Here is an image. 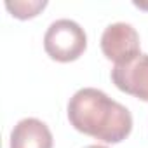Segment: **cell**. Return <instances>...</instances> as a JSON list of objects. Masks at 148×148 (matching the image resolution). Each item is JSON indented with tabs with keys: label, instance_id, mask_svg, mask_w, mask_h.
Segmentation results:
<instances>
[{
	"label": "cell",
	"instance_id": "cell-1",
	"mask_svg": "<svg viewBox=\"0 0 148 148\" xmlns=\"http://www.w3.org/2000/svg\"><path fill=\"white\" fill-rule=\"evenodd\" d=\"M68 120L79 132L120 143L132 131L131 112L96 87L79 89L68 101Z\"/></svg>",
	"mask_w": 148,
	"mask_h": 148
},
{
	"label": "cell",
	"instance_id": "cell-2",
	"mask_svg": "<svg viewBox=\"0 0 148 148\" xmlns=\"http://www.w3.org/2000/svg\"><path fill=\"white\" fill-rule=\"evenodd\" d=\"M87 47V35L84 28L73 19H56L49 25L44 35L45 52L61 63L75 61Z\"/></svg>",
	"mask_w": 148,
	"mask_h": 148
},
{
	"label": "cell",
	"instance_id": "cell-3",
	"mask_svg": "<svg viewBox=\"0 0 148 148\" xmlns=\"http://www.w3.org/2000/svg\"><path fill=\"white\" fill-rule=\"evenodd\" d=\"M101 51L115 64H124L134 59L141 54L136 28L124 21L108 25L101 35Z\"/></svg>",
	"mask_w": 148,
	"mask_h": 148
},
{
	"label": "cell",
	"instance_id": "cell-4",
	"mask_svg": "<svg viewBox=\"0 0 148 148\" xmlns=\"http://www.w3.org/2000/svg\"><path fill=\"white\" fill-rule=\"evenodd\" d=\"M112 80L122 92L148 103V54H139L124 64H115L112 68Z\"/></svg>",
	"mask_w": 148,
	"mask_h": 148
},
{
	"label": "cell",
	"instance_id": "cell-5",
	"mask_svg": "<svg viewBox=\"0 0 148 148\" xmlns=\"http://www.w3.org/2000/svg\"><path fill=\"white\" fill-rule=\"evenodd\" d=\"M11 148H52V132L35 117L21 119L11 131Z\"/></svg>",
	"mask_w": 148,
	"mask_h": 148
},
{
	"label": "cell",
	"instance_id": "cell-6",
	"mask_svg": "<svg viewBox=\"0 0 148 148\" xmlns=\"http://www.w3.org/2000/svg\"><path fill=\"white\" fill-rule=\"evenodd\" d=\"M47 5L45 0H14V2H11V0H7L5 2V7L7 11L18 18V19H28V18H35L44 7Z\"/></svg>",
	"mask_w": 148,
	"mask_h": 148
},
{
	"label": "cell",
	"instance_id": "cell-7",
	"mask_svg": "<svg viewBox=\"0 0 148 148\" xmlns=\"http://www.w3.org/2000/svg\"><path fill=\"white\" fill-rule=\"evenodd\" d=\"M134 5H136V7H139V9L148 11V4H146V2H134Z\"/></svg>",
	"mask_w": 148,
	"mask_h": 148
},
{
	"label": "cell",
	"instance_id": "cell-8",
	"mask_svg": "<svg viewBox=\"0 0 148 148\" xmlns=\"http://www.w3.org/2000/svg\"><path fill=\"white\" fill-rule=\"evenodd\" d=\"M84 148H108V146H103V145H89V146H84Z\"/></svg>",
	"mask_w": 148,
	"mask_h": 148
}]
</instances>
